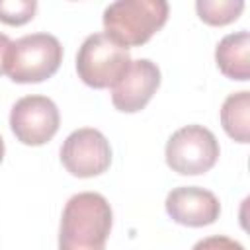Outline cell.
Here are the masks:
<instances>
[{
	"label": "cell",
	"mask_w": 250,
	"mask_h": 250,
	"mask_svg": "<svg viewBox=\"0 0 250 250\" xmlns=\"http://www.w3.org/2000/svg\"><path fill=\"white\" fill-rule=\"evenodd\" d=\"M215 61L219 70L230 80L250 78V33L246 29L225 35L217 49Z\"/></svg>",
	"instance_id": "10"
},
{
	"label": "cell",
	"mask_w": 250,
	"mask_h": 250,
	"mask_svg": "<svg viewBox=\"0 0 250 250\" xmlns=\"http://www.w3.org/2000/svg\"><path fill=\"white\" fill-rule=\"evenodd\" d=\"M62 62V45L51 33H29L10 43L4 72L18 84L51 78Z\"/></svg>",
	"instance_id": "3"
},
{
	"label": "cell",
	"mask_w": 250,
	"mask_h": 250,
	"mask_svg": "<svg viewBox=\"0 0 250 250\" xmlns=\"http://www.w3.org/2000/svg\"><path fill=\"white\" fill-rule=\"evenodd\" d=\"M166 213L172 221L184 227H207L219 219L221 203L209 189L197 186L174 188L166 195Z\"/></svg>",
	"instance_id": "9"
},
{
	"label": "cell",
	"mask_w": 250,
	"mask_h": 250,
	"mask_svg": "<svg viewBox=\"0 0 250 250\" xmlns=\"http://www.w3.org/2000/svg\"><path fill=\"white\" fill-rule=\"evenodd\" d=\"M219 141L203 125H186L172 133L166 143V164L182 176L209 172L219 160Z\"/></svg>",
	"instance_id": "5"
},
{
	"label": "cell",
	"mask_w": 250,
	"mask_h": 250,
	"mask_svg": "<svg viewBox=\"0 0 250 250\" xmlns=\"http://www.w3.org/2000/svg\"><path fill=\"white\" fill-rule=\"evenodd\" d=\"M221 125L225 133L236 143L250 141V92L242 90L227 96L221 107Z\"/></svg>",
	"instance_id": "11"
},
{
	"label": "cell",
	"mask_w": 250,
	"mask_h": 250,
	"mask_svg": "<svg viewBox=\"0 0 250 250\" xmlns=\"http://www.w3.org/2000/svg\"><path fill=\"white\" fill-rule=\"evenodd\" d=\"M61 162L76 178H94L111 164V146L105 135L94 127L72 131L61 146Z\"/></svg>",
	"instance_id": "7"
},
{
	"label": "cell",
	"mask_w": 250,
	"mask_h": 250,
	"mask_svg": "<svg viewBox=\"0 0 250 250\" xmlns=\"http://www.w3.org/2000/svg\"><path fill=\"white\" fill-rule=\"evenodd\" d=\"M10 37L0 33V74L4 72V62H6V53H8V47H10Z\"/></svg>",
	"instance_id": "15"
},
{
	"label": "cell",
	"mask_w": 250,
	"mask_h": 250,
	"mask_svg": "<svg viewBox=\"0 0 250 250\" xmlns=\"http://www.w3.org/2000/svg\"><path fill=\"white\" fill-rule=\"evenodd\" d=\"M61 115L57 104L47 96H23L10 111V129L27 146L49 143L59 131Z\"/></svg>",
	"instance_id": "6"
},
{
	"label": "cell",
	"mask_w": 250,
	"mask_h": 250,
	"mask_svg": "<svg viewBox=\"0 0 250 250\" xmlns=\"http://www.w3.org/2000/svg\"><path fill=\"white\" fill-rule=\"evenodd\" d=\"M4 139H2V135H0V162H2V158H4Z\"/></svg>",
	"instance_id": "16"
},
{
	"label": "cell",
	"mask_w": 250,
	"mask_h": 250,
	"mask_svg": "<svg viewBox=\"0 0 250 250\" xmlns=\"http://www.w3.org/2000/svg\"><path fill=\"white\" fill-rule=\"evenodd\" d=\"M168 12L164 0H117L104 10V33L125 49L139 47L164 27Z\"/></svg>",
	"instance_id": "2"
},
{
	"label": "cell",
	"mask_w": 250,
	"mask_h": 250,
	"mask_svg": "<svg viewBox=\"0 0 250 250\" xmlns=\"http://www.w3.org/2000/svg\"><path fill=\"white\" fill-rule=\"evenodd\" d=\"M158 86L160 68L148 59H137L111 86V102L123 113H137L150 102Z\"/></svg>",
	"instance_id": "8"
},
{
	"label": "cell",
	"mask_w": 250,
	"mask_h": 250,
	"mask_svg": "<svg viewBox=\"0 0 250 250\" xmlns=\"http://www.w3.org/2000/svg\"><path fill=\"white\" fill-rule=\"evenodd\" d=\"M113 225L107 199L96 191L72 195L61 217L59 250H105Z\"/></svg>",
	"instance_id": "1"
},
{
	"label": "cell",
	"mask_w": 250,
	"mask_h": 250,
	"mask_svg": "<svg viewBox=\"0 0 250 250\" xmlns=\"http://www.w3.org/2000/svg\"><path fill=\"white\" fill-rule=\"evenodd\" d=\"M191 250H244V246L240 242H236L234 238H229V236H223V234H215V236L201 238L199 242L193 244Z\"/></svg>",
	"instance_id": "14"
},
{
	"label": "cell",
	"mask_w": 250,
	"mask_h": 250,
	"mask_svg": "<svg viewBox=\"0 0 250 250\" xmlns=\"http://www.w3.org/2000/svg\"><path fill=\"white\" fill-rule=\"evenodd\" d=\"M35 10V0H0V21L8 25H23L33 20Z\"/></svg>",
	"instance_id": "13"
},
{
	"label": "cell",
	"mask_w": 250,
	"mask_h": 250,
	"mask_svg": "<svg viewBox=\"0 0 250 250\" xmlns=\"http://www.w3.org/2000/svg\"><path fill=\"white\" fill-rule=\"evenodd\" d=\"M195 10L201 21L209 25H227L234 20L244 10L242 0H197Z\"/></svg>",
	"instance_id": "12"
},
{
	"label": "cell",
	"mask_w": 250,
	"mask_h": 250,
	"mask_svg": "<svg viewBox=\"0 0 250 250\" xmlns=\"http://www.w3.org/2000/svg\"><path fill=\"white\" fill-rule=\"evenodd\" d=\"M131 64L129 49L115 43L107 33H92L76 53L78 78L90 88H111Z\"/></svg>",
	"instance_id": "4"
}]
</instances>
